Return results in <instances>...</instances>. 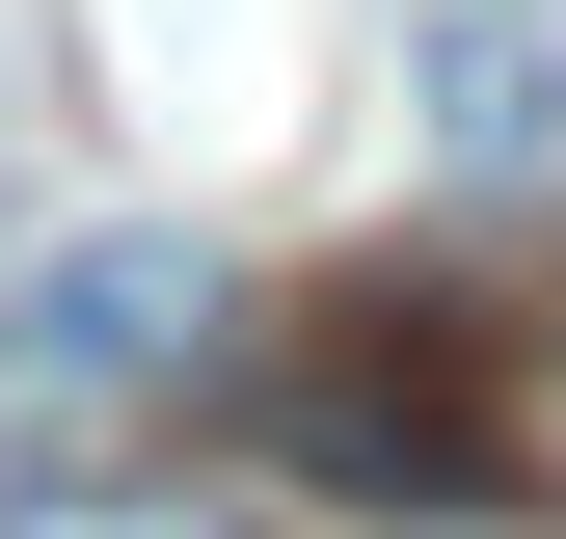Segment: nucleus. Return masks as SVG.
Masks as SVG:
<instances>
[{
	"instance_id": "1",
	"label": "nucleus",
	"mask_w": 566,
	"mask_h": 539,
	"mask_svg": "<svg viewBox=\"0 0 566 539\" xmlns=\"http://www.w3.org/2000/svg\"><path fill=\"white\" fill-rule=\"evenodd\" d=\"M297 458H324V486H405V512H485V486H513L485 324L459 297H350L324 351H297Z\"/></svg>"
},
{
	"instance_id": "2",
	"label": "nucleus",
	"mask_w": 566,
	"mask_h": 539,
	"mask_svg": "<svg viewBox=\"0 0 566 539\" xmlns=\"http://www.w3.org/2000/svg\"><path fill=\"white\" fill-rule=\"evenodd\" d=\"M189 324H217V270H189L163 216L28 243V297H0V458H54L82 404H163V378H189Z\"/></svg>"
},
{
	"instance_id": "3",
	"label": "nucleus",
	"mask_w": 566,
	"mask_h": 539,
	"mask_svg": "<svg viewBox=\"0 0 566 539\" xmlns=\"http://www.w3.org/2000/svg\"><path fill=\"white\" fill-rule=\"evenodd\" d=\"M432 135H459V162H566V82H539V54H432Z\"/></svg>"
},
{
	"instance_id": "4",
	"label": "nucleus",
	"mask_w": 566,
	"mask_h": 539,
	"mask_svg": "<svg viewBox=\"0 0 566 539\" xmlns=\"http://www.w3.org/2000/svg\"><path fill=\"white\" fill-rule=\"evenodd\" d=\"M54 539H243V512H54Z\"/></svg>"
}]
</instances>
